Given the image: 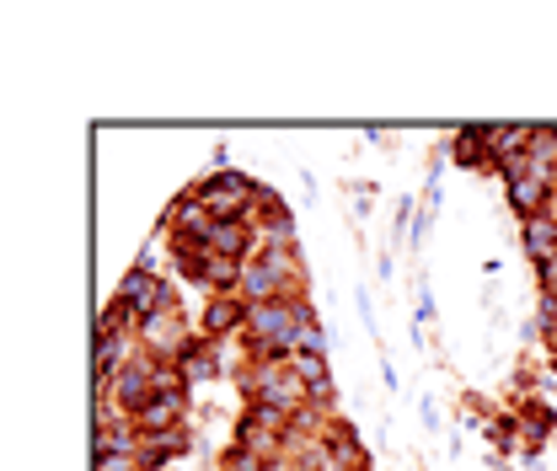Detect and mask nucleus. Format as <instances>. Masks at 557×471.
Wrapping results in <instances>:
<instances>
[{
    "label": "nucleus",
    "instance_id": "12",
    "mask_svg": "<svg viewBox=\"0 0 557 471\" xmlns=\"http://www.w3.org/2000/svg\"><path fill=\"white\" fill-rule=\"evenodd\" d=\"M536 284H542V300H557V258L536 269Z\"/></svg>",
    "mask_w": 557,
    "mask_h": 471
},
{
    "label": "nucleus",
    "instance_id": "7",
    "mask_svg": "<svg viewBox=\"0 0 557 471\" xmlns=\"http://www.w3.org/2000/svg\"><path fill=\"white\" fill-rule=\"evenodd\" d=\"M520 231H525V252H531V263H536V269L553 263L557 258V214H536V220H525Z\"/></svg>",
    "mask_w": 557,
    "mask_h": 471
},
{
    "label": "nucleus",
    "instance_id": "10",
    "mask_svg": "<svg viewBox=\"0 0 557 471\" xmlns=\"http://www.w3.org/2000/svg\"><path fill=\"white\" fill-rule=\"evenodd\" d=\"M487 439L504 450V456H515V450H525V429H520V418L515 412H498L493 423H487Z\"/></svg>",
    "mask_w": 557,
    "mask_h": 471
},
{
    "label": "nucleus",
    "instance_id": "4",
    "mask_svg": "<svg viewBox=\"0 0 557 471\" xmlns=\"http://www.w3.org/2000/svg\"><path fill=\"white\" fill-rule=\"evenodd\" d=\"M242 327H247V300L242 295H214L205 306V317H199V337H209V343H225Z\"/></svg>",
    "mask_w": 557,
    "mask_h": 471
},
{
    "label": "nucleus",
    "instance_id": "2",
    "mask_svg": "<svg viewBox=\"0 0 557 471\" xmlns=\"http://www.w3.org/2000/svg\"><path fill=\"white\" fill-rule=\"evenodd\" d=\"M252 177L247 172H209L205 183L194 188V199L205 203V214L214 220V225H236V220H247V199H252Z\"/></svg>",
    "mask_w": 557,
    "mask_h": 471
},
{
    "label": "nucleus",
    "instance_id": "11",
    "mask_svg": "<svg viewBox=\"0 0 557 471\" xmlns=\"http://www.w3.org/2000/svg\"><path fill=\"white\" fill-rule=\"evenodd\" d=\"M97 471H145L139 456H97Z\"/></svg>",
    "mask_w": 557,
    "mask_h": 471
},
{
    "label": "nucleus",
    "instance_id": "9",
    "mask_svg": "<svg viewBox=\"0 0 557 471\" xmlns=\"http://www.w3.org/2000/svg\"><path fill=\"white\" fill-rule=\"evenodd\" d=\"M220 348H225V343H209V337H199V343L188 348V359H183L188 381H214V375H220Z\"/></svg>",
    "mask_w": 557,
    "mask_h": 471
},
{
    "label": "nucleus",
    "instance_id": "6",
    "mask_svg": "<svg viewBox=\"0 0 557 471\" xmlns=\"http://www.w3.org/2000/svg\"><path fill=\"white\" fill-rule=\"evenodd\" d=\"M515 418L525 429V450H542L553 439V407L547 402H531V397H515Z\"/></svg>",
    "mask_w": 557,
    "mask_h": 471
},
{
    "label": "nucleus",
    "instance_id": "5",
    "mask_svg": "<svg viewBox=\"0 0 557 471\" xmlns=\"http://www.w3.org/2000/svg\"><path fill=\"white\" fill-rule=\"evenodd\" d=\"M188 450H194V434L188 429H172V434H150L139 461H145V471H161V467H172L177 456H188Z\"/></svg>",
    "mask_w": 557,
    "mask_h": 471
},
{
    "label": "nucleus",
    "instance_id": "8",
    "mask_svg": "<svg viewBox=\"0 0 557 471\" xmlns=\"http://www.w3.org/2000/svg\"><path fill=\"white\" fill-rule=\"evenodd\" d=\"M450 156L461 161V166H478V172H493L498 161H493V129H467V135H456L450 145Z\"/></svg>",
    "mask_w": 557,
    "mask_h": 471
},
{
    "label": "nucleus",
    "instance_id": "1",
    "mask_svg": "<svg viewBox=\"0 0 557 471\" xmlns=\"http://www.w3.org/2000/svg\"><path fill=\"white\" fill-rule=\"evenodd\" d=\"M194 343H199V333H194V322L183 317V306H177V300H172V306H161L150 322H139V348H145L156 364H183Z\"/></svg>",
    "mask_w": 557,
    "mask_h": 471
},
{
    "label": "nucleus",
    "instance_id": "3",
    "mask_svg": "<svg viewBox=\"0 0 557 471\" xmlns=\"http://www.w3.org/2000/svg\"><path fill=\"white\" fill-rule=\"evenodd\" d=\"M119 300L135 311L139 322H150L161 306H172V289L156 278V269H150V263H135V269L124 273V284H119Z\"/></svg>",
    "mask_w": 557,
    "mask_h": 471
}]
</instances>
